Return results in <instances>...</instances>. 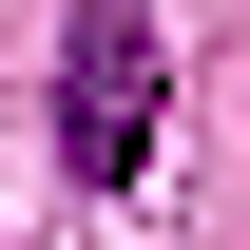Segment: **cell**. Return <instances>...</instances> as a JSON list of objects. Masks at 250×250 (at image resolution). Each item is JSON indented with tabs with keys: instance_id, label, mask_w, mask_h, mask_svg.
I'll use <instances>...</instances> for the list:
<instances>
[{
	"instance_id": "6da1fadb",
	"label": "cell",
	"mask_w": 250,
	"mask_h": 250,
	"mask_svg": "<svg viewBox=\"0 0 250 250\" xmlns=\"http://www.w3.org/2000/svg\"><path fill=\"white\" fill-rule=\"evenodd\" d=\"M154 96H173L154 0H77V39H58V154H77L96 192H135V154H154Z\"/></svg>"
}]
</instances>
